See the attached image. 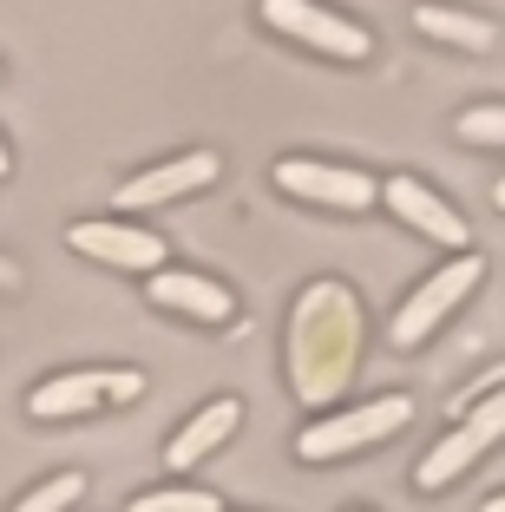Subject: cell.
Masks as SVG:
<instances>
[{
	"label": "cell",
	"mask_w": 505,
	"mask_h": 512,
	"mask_svg": "<svg viewBox=\"0 0 505 512\" xmlns=\"http://www.w3.org/2000/svg\"><path fill=\"white\" fill-rule=\"evenodd\" d=\"M407 421H414V401H407V394H374V401H361V407H328L322 421H309L296 434V460H302V467L355 460V453L394 440Z\"/></svg>",
	"instance_id": "7a4b0ae2"
},
{
	"label": "cell",
	"mask_w": 505,
	"mask_h": 512,
	"mask_svg": "<svg viewBox=\"0 0 505 512\" xmlns=\"http://www.w3.org/2000/svg\"><path fill=\"white\" fill-rule=\"evenodd\" d=\"M381 204L401 217V224H414L420 237L446 243V250H460V256L473 250V230H466V217L453 211V204H446L433 184H420V178H407V171H401V178H387V184H381Z\"/></svg>",
	"instance_id": "9c48e42d"
},
{
	"label": "cell",
	"mask_w": 505,
	"mask_h": 512,
	"mask_svg": "<svg viewBox=\"0 0 505 512\" xmlns=\"http://www.w3.org/2000/svg\"><path fill=\"white\" fill-rule=\"evenodd\" d=\"M79 499H86V473H46L40 486L14 499V512H73Z\"/></svg>",
	"instance_id": "5bb4252c"
},
{
	"label": "cell",
	"mask_w": 505,
	"mask_h": 512,
	"mask_svg": "<svg viewBox=\"0 0 505 512\" xmlns=\"http://www.w3.org/2000/svg\"><path fill=\"white\" fill-rule=\"evenodd\" d=\"M7 171H14V158H7V145H0V178H7Z\"/></svg>",
	"instance_id": "ac0fdd59"
},
{
	"label": "cell",
	"mask_w": 505,
	"mask_h": 512,
	"mask_svg": "<svg viewBox=\"0 0 505 512\" xmlns=\"http://www.w3.org/2000/svg\"><path fill=\"white\" fill-rule=\"evenodd\" d=\"M479 512H505V506H499V499H486V506H479Z\"/></svg>",
	"instance_id": "d6986e66"
},
{
	"label": "cell",
	"mask_w": 505,
	"mask_h": 512,
	"mask_svg": "<svg viewBox=\"0 0 505 512\" xmlns=\"http://www.w3.org/2000/svg\"><path fill=\"white\" fill-rule=\"evenodd\" d=\"M276 191H283V197H302V204H322V211L361 217L374 197H381V184H374L368 171L322 165V158H283V165H276Z\"/></svg>",
	"instance_id": "52a82bcc"
},
{
	"label": "cell",
	"mask_w": 505,
	"mask_h": 512,
	"mask_svg": "<svg viewBox=\"0 0 505 512\" xmlns=\"http://www.w3.org/2000/svg\"><path fill=\"white\" fill-rule=\"evenodd\" d=\"M66 243L92 263H112V270H132V276L164 270V237L145 224H73Z\"/></svg>",
	"instance_id": "8fae6325"
},
{
	"label": "cell",
	"mask_w": 505,
	"mask_h": 512,
	"mask_svg": "<svg viewBox=\"0 0 505 512\" xmlns=\"http://www.w3.org/2000/svg\"><path fill=\"white\" fill-rule=\"evenodd\" d=\"M460 138H473V145H499V138H505V112L499 106H473L460 119Z\"/></svg>",
	"instance_id": "2e32d148"
},
{
	"label": "cell",
	"mask_w": 505,
	"mask_h": 512,
	"mask_svg": "<svg viewBox=\"0 0 505 512\" xmlns=\"http://www.w3.org/2000/svg\"><path fill=\"white\" fill-rule=\"evenodd\" d=\"M479 276H486V256H479V250L440 263L433 276H420V289L401 302V309H394V322H387V342H394V348H420V342H427V335L479 289Z\"/></svg>",
	"instance_id": "277c9868"
},
{
	"label": "cell",
	"mask_w": 505,
	"mask_h": 512,
	"mask_svg": "<svg viewBox=\"0 0 505 512\" xmlns=\"http://www.w3.org/2000/svg\"><path fill=\"white\" fill-rule=\"evenodd\" d=\"M223 158L217 151H178V158H164V165L138 171V178L119 184V211H151V204H171V197H191L204 184H217Z\"/></svg>",
	"instance_id": "30bf717a"
},
{
	"label": "cell",
	"mask_w": 505,
	"mask_h": 512,
	"mask_svg": "<svg viewBox=\"0 0 505 512\" xmlns=\"http://www.w3.org/2000/svg\"><path fill=\"white\" fill-rule=\"evenodd\" d=\"M138 394H145L138 368H66L27 394V414L33 421H86L99 407H132Z\"/></svg>",
	"instance_id": "3957f363"
},
{
	"label": "cell",
	"mask_w": 505,
	"mask_h": 512,
	"mask_svg": "<svg viewBox=\"0 0 505 512\" xmlns=\"http://www.w3.org/2000/svg\"><path fill=\"white\" fill-rule=\"evenodd\" d=\"M361 355V309L342 283L302 289L296 316H289V388L302 407H328L348 388Z\"/></svg>",
	"instance_id": "6da1fadb"
},
{
	"label": "cell",
	"mask_w": 505,
	"mask_h": 512,
	"mask_svg": "<svg viewBox=\"0 0 505 512\" xmlns=\"http://www.w3.org/2000/svg\"><path fill=\"white\" fill-rule=\"evenodd\" d=\"M237 427H243V401H237V394H217V401H204V407L191 414V421L178 427V434L164 440V467H171V473L204 467L210 453H217L223 440L237 434Z\"/></svg>",
	"instance_id": "7c38bea8"
},
{
	"label": "cell",
	"mask_w": 505,
	"mask_h": 512,
	"mask_svg": "<svg viewBox=\"0 0 505 512\" xmlns=\"http://www.w3.org/2000/svg\"><path fill=\"white\" fill-rule=\"evenodd\" d=\"M414 27L427 40H446V46H466V53H492L499 46V27L486 14H460V7H414Z\"/></svg>",
	"instance_id": "4fadbf2b"
},
{
	"label": "cell",
	"mask_w": 505,
	"mask_h": 512,
	"mask_svg": "<svg viewBox=\"0 0 505 512\" xmlns=\"http://www.w3.org/2000/svg\"><path fill=\"white\" fill-rule=\"evenodd\" d=\"M0 289H20V263L14 256H0Z\"/></svg>",
	"instance_id": "e0dca14e"
},
{
	"label": "cell",
	"mask_w": 505,
	"mask_h": 512,
	"mask_svg": "<svg viewBox=\"0 0 505 512\" xmlns=\"http://www.w3.org/2000/svg\"><path fill=\"white\" fill-rule=\"evenodd\" d=\"M499 434H505L499 394H486V401H479L473 414H460V427H453V434L427 447V460L414 467V493H446L453 480H466V473H473L479 460H486V453L499 447Z\"/></svg>",
	"instance_id": "5b68a950"
},
{
	"label": "cell",
	"mask_w": 505,
	"mask_h": 512,
	"mask_svg": "<svg viewBox=\"0 0 505 512\" xmlns=\"http://www.w3.org/2000/svg\"><path fill=\"white\" fill-rule=\"evenodd\" d=\"M145 296H151V309L184 316V322H197V329H230V322H237V296L204 270H151Z\"/></svg>",
	"instance_id": "ba28073f"
},
{
	"label": "cell",
	"mask_w": 505,
	"mask_h": 512,
	"mask_svg": "<svg viewBox=\"0 0 505 512\" xmlns=\"http://www.w3.org/2000/svg\"><path fill=\"white\" fill-rule=\"evenodd\" d=\"M348 512H361V506H348Z\"/></svg>",
	"instance_id": "ffe728a7"
},
{
	"label": "cell",
	"mask_w": 505,
	"mask_h": 512,
	"mask_svg": "<svg viewBox=\"0 0 505 512\" xmlns=\"http://www.w3.org/2000/svg\"><path fill=\"white\" fill-rule=\"evenodd\" d=\"M256 14H263L276 33L328 53V60H368V46H374L368 27H355L348 14H328L322 0H256Z\"/></svg>",
	"instance_id": "8992f818"
},
{
	"label": "cell",
	"mask_w": 505,
	"mask_h": 512,
	"mask_svg": "<svg viewBox=\"0 0 505 512\" xmlns=\"http://www.w3.org/2000/svg\"><path fill=\"white\" fill-rule=\"evenodd\" d=\"M125 512H223V499L210 493V486H151V493H138Z\"/></svg>",
	"instance_id": "9a60e30c"
}]
</instances>
